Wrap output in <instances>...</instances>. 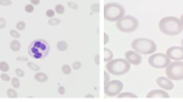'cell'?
Instances as JSON below:
<instances>
[{
    "label": "cell",
    "instance_id": "obj_12",
    "mask_svg": "<svg viewBox=\"0 0 183 102\" xmlns=\"http://www.w3.org/2000/svg\"><path fill=\"white\" fill-rule=\"evenodd\" d=\"M156 84L164 91H172L174 88V84H173L172 79H169L168 77L167 78L166 77H159L156 79Z\"/></svg>",
    "mask_w": 183,
    "mask_h": 102
},
{
    "label": "cell",
    "instance_id": "obj_5",
    "mask_svg": "<svg viewBox=\"0 0 183 102\" xmlns=\"http://www.w3.org/2000/svg\"><path fill=\"white\" fill-rule=\"evenodd\" d=\"M132 49L140 55H152L156 51V43L148 38H137L131 44Z\"/></svg>",
    "mask_w": 183,
    "mask_h": 102
},
{
    "label": "cell",
    "instance_id": "obj_22",
    "mask_svg": "<svg viewBox=\"0 0 183 102\" xmlns=\"http://www.w3.org/2000/svg\"><path fill=\"white\" fill-rule=\"evenodd\" d=\"M62 72H63L64 74H70V73H71V67H70V65L64 64V65L62 66Z\"/></svg>",
    "mask_w": 183,
    "mask_h": 102
},
{
    "label": "cell",
    "instance_id": "obj_26",
    "mask_svg": "<svg viewBox=\"0 0 183 102\" xmlns=\"http://www.w3.org/2000/svg\"><path fill=\"white\" fill-rule=\"evenodd\" d=\"M11 81H12V85H13V87H14V88L20 87V81H19V79H18V78H13V79H11Z\"/></svg>",
    "mask_w": 183,
    "mask_h": 102
},
{
    "label": "cell",
    "instance_id": "obj_15",
    "mask_svg": "<svg viewBox=\"0 0 183 102\" xmlns=\"http://www.w3.org/2000/svg\"><path fill=\"white\" fill-rule=\"evenodd\" d=\"M117 96H118L119 99H125V98H129V99H137V98H138L135 94H133V93H131V92L119 93Z\"/></svg>",
    "mask_w": 183,
    "mask_h": 102
},
{
    "label": "cell",
    "instance_id": "obj_4",
    "mask_svg": "<svg viewBox=\"0 0 183 102\" xmlns=\"http://www.w3.org/2000/svg\"><path fill=\"white\" fill-rule=\"evenodd\" d=\"M125 16V8L118 2H110L104 6V19L110 22H117Z\"/></svg>",
    "mask_w": 183,
    "mask_h": 102
},
{
    "label": "cell",
    "instance_id": "obj_7",
    "mask_svg": "<svg viewBox=\"0 0 183 102\" xmlns=\"http://www.w3.org/2000/svg\"><path fill=\"white\" fill-rule=\"evenodd\" d=\"M166 75L175 81L183 80V61H175L166 67Z\"/></svg>",
    "mask_w": 183,
    "mask_h": 102
},
{
    "label": "cell",
    "instance_id": "obj_39",
    "mask_svg": "<svg viewBox=\"0 0 183 102\" xmlns=\"http://www.w3.org/2000/svg\"><path fill=\"white\" fill-rule=\"evenodd\" d=\"M104 75H105V85H106L108 82V71L104 72Z\"/></svg>",
    "mask_w": 183,
    "mask_h": 102
},
{
    "label": "cell",
    "instance_id": "obj_3",
    "mask_svg": "<svg viewBox=\"0 0 183 102\" xmlns=\"http://www.w3.org/2000/svg\"><path fill=\"white\" fill-rule=\"evenodd\" d=\"M131 63L126 58H118V59H113L106 63L105 65V70L113 75H124L129 71L131 69Z\"/></svg>",
    "mask_w": 183,
    "mask_h": 102
},
{
    "label": "cell",
    "instance_id": "obj_43",
    "mask_svg": "<svg viewBox=\"0 0 183 102\" xmlns=\"http://www.w3.org/2000/svg\"><path fill=\"white\" fill-rule=\"evenodd\" d=\"M181 47H182V48H183V40H182V41H181Z\"/></svg>",
    "mask_w": 183,
    "mask_h": 102
},
{
    "label": "cell",
    "instance_id": "obj_13",
    "mask_svg": "<svg viewBox=\"0 0 183 102\" xmlns=\"http://www.w3.org/2000/svg\"><path fill=\"white\" fill-rule=\"evenodd\" d=\"M147 99H168L169 94L166 92L164 89H154L151 91L146 95Z\"/></svg>",
    "mask_w": 183,
    "mask_h": 102
},
{
    "label": "cell",
    "instance_id": "obj_38",
    "mask_svg": "<svg viewBox=\"0 0 183 102\" xmlns=\"http://www.w3.org/2000/svg\"><path fill=\"white\" fill-rule=\"evenodd\" d=\"M16 61H28V58H27V57H18V58H16Z\"/></svg>",
    "mask_w": 183,
    "mask_h": 102
},
{
    "label": "cell",
    "instance_id": "obj_14",
    "mask_svg": "<svg viewBox=\"0 0 183 102\" xmlns=\"http://www.w3.org/2000/svg\"><path fill=\"white\" fill-rule=\"evenodd\" d=\"M35 80L39 82H46L48 80V75L46 73H42V72H37L35 75H34Z\"/></svg>",
    "mask_w": 183,
    "mask_h": 102
},
{
    "label": "cell",
    "instance_id": "obj_28",
    "mask_svg": "<svg viewBox=\"0 0 183 102\" xmlns=\"http://www.w3.org/2000/svg\"><path fill=\"white\" fill-rule=\"evenodd\" d=\"M10 35H11L12 37H14V38H19V37H20V34H19V31L14 30V29L10 31Z\"/></svg>",
    "mask_w": 183,
    "mask_h": 102
},
{
    "label": "cell",
    "instance_id": "obj_37",
    "mask_svg": "<svg viewBox=\"0 0 183 102\" xmlns=\"http://www.w3.org/2000/svg\"><path fill=\"white\" fill-rule=\"evenodd\" d=\"M91 10H92V12H98V4L92 5V6H91Z\"/></svg>",
    "mask_w": 183,
    "mask_h": 102
},
{
    "label": "cell",
    "instance_id": "obj_23",
    "mask_svg": "<svg viewBox=\"0 0 183 102\" xmlns=\"http://www.w3.org/2000/svg\"><path fill=\"white\" fill-rule=\"evenodd\" d=\"M55 12H56L57 14H63V13H64V6H63V5H56Z\"/></svg>",
    "mask_w": 183,
    "mask_h": 102
},
{
    "label": "cell",
    "instance_id": "obj_9",
    "mask_svg": "<svg viewBox=\"0 0 183 102\" xmlns=\"http://www.w3.org/2000/svg\"><path fill=\"white\" fill-rule=\"evenodd\" d=\"M124 88V84L120 81V80H112V81H108L105 87H104V93H105V96H110V98H113V96H117L119 93H121Z\"/></svg>",
    "mask_w": 183,
    "mask_h": 102
},
{
    "label": "cell",
    "instance_id": "obj_18",
    "mask_svg": "<svg viewBox=\"0 0 183 102\" xmlns=\"http://www.w3.org/2000/svg\"><path fill=\"white\" fill-rule=\"evenodd\" d=\"M56 47H57V49L60 51H65L68 49V43L65 41H58L57 44H56Z\"/></svg>",
    "mask_w": 183,
    "mask_h": 102
},
{
    "label": "cell",
    "instance_id": "obj_24",
    "mask_svg": "<svg viewBox=\"0 0 183 102\" xmlns=\"http://www.w3.org/2000/svg\"><path fill=\"white\" fill-rule=\"evenodd\" d=\"M60 19H55V18H52V19H49L48 21V23L50 24V26H57V24H60Z\"/></svg>",
    "mask_w": 183,
    "mask_h": 102
},
{
    "label": "cell",
    "instance_id": "obj_21",
    "mask_svg": "<svg viewBox=\"0 0 183 102\" xmlns=\"http://www.w3.org/2000/svg\"><path fill=\"white\" fill-rule=\"evenodd\" d=\"M27 65H28V67H29L31 70H33V71H36V72L40 71V66L36 65V64H34V63H32V61H28Z\"/></svg>",
    "mask_w": 183,
    "mask_h": 102
},
{
    "label": "cell",
    "instance_id": "obj_11",
    "mask_svg": "<svg viewBox=\"0 0 183 102\" xmlns=\"http://www.w3.org/2000/svg\"><path fill=\"white\" fill-rule=\"evenodd\" d=\"M125 58L132 64V65H140L142 61V57L139 52L137 51H126L125 52Z\"/></svg>",
    "mask_w": 183,
    "mask_h": 102
},
{
    "label": "cell",
    "instance_id": "obj_36",
    "mask_svg": "<svg viewBox=\"0 0 183 102\" xmlns=\"http://www.w3.org/2000/svg\"><path fill=\"white\" fill-rule=\"evenodd\" d=\"M58 93H60L61 95H63V94H64V93H65L64 87H62V86H60V87H58Z\"/></svg>",
    "mask_w": 183,
    "mask_h": 102
},
{
    "label": "cell",
    "instance_id": "obj_19",
    "mask_svg": "<svg viewBox=\"0 0 183 102\" xmlns=\"http://www.w3.org/2000/svg\"><path fill=\"white\" fill-rule=\"evenodd\" d=\"M7 95H8V98H11V99H15V98H18V93H16V91H15L14 87L7 89Z\"/></svg>",
    "mask_w": 183,
    "mask_h": 102
},
{
    "label": "cell",
    "instance_id": "obj_29",
    "mask_svg": "<svg viewBox=\"0 0 183 102\" xmlns=\"http://www.w3.org/2000/svg\"><path fill=\"white\" fill-rule=\"evenodd\" d=\"M55 13H56V12H55L54 10H48L47 12H46V15H47L49 19H52V18H54Z\"/></svg>",
    "mask_w": 183,
    "mask_h": 102
},
{
    "label": "cell",
    "instance_id": "obj_1",
    "mask_svg": "<svg viewBox=\"0 0 183 102\" xmlns=\"http://www.w3.org/2000/svg\"><path fill=\"white\" fill-rule=\"evenodd\" d=\"M159 28L167 36H176V35L181 34L183 30L181 20L175 16L162 18L159 22Z\"/></svg>",
    "mask_w": 183,
    "mask_h": 102
},
{
    "label": "cell",
    "instance_id": "obj_6",
    "mask_svg": "<svg viewBox=\"0 0 183 102\" xmlns=\"http://www.w3.org/2000/svg\"><path fill=\"white\" fill-rule=\"evenodd\" d=\"M116 27L119 31L122 33H133L139 28V21L132 15H125L119 21H117Z\"/></svg>",
    "mask_w": 183,
    "mask_h": 102
},
{
    "label": "cell",
    "instance_id": "obj_42",
    "mask_svg": "<svg viewBox=\"0 0 183 102\" xmlns=\"http://www.w3.org/2000/svg\"><path fill=\"white\" fill-rule=\"evenodd\" d=\"M180 20H181V23H182V27H183V14L181 15V18H180Z\"/></svg>",
    "mask_w": 183,
    "mask_h": 102
},
{
    "label": "cell",
    "instance_id": "obj_31",
    "mask_svg": "<svg viewBox=\"0 0 183 102\" xmlns=\"http://www.w3.org/2000/svg\"><path fill=\"white\" fill-rule=\"evenodd\" d=\"M0 5L1 6H10V5H12V0H0Z\"/></svg>",
    "mask_w": 183,
    "mask_h": 102
},
{
    "label": "cell",
    "instance_id": "obj_27",
    "mask_svg": "<svg viewBox=\"0 0 183 102\" xmlns=\"http://www.w3.org/2000/svg\"><path fill=\"white\" fill-rule=\"evenodd\" d=\"M25 12H26V13H33V12H34V5H32V4L26 5V6H25Z\"/></svg>",
    "mask_w": 183,
    "mask_h": 102
},
{
    "label": "cell",
    "instance_id": "obj_17",
    "mask_svg": "<svg viewBox=\"0 0 183 102\" xmlns=\"http://www.w3.org/2000/svg\"><path fill=\"white\" fill-rule=\"evenodd\" d=\"M20 48H21V44H20V42L18 41V40H13L11 42V50L14 51V52H16V51L20 50Z\"/></svg>",
    "mask_w": 183,
    "mask_h": 102
},
{
    "label": "cell",
    "instance_id": "obj_10",
    "mask_svg": "<svg viewBox=\"0 0 183 102\" xmlns=\"http://www.w3.org/2000/svg\"><path fill=\"white\" fill-rule=\"evenodd\" d=\"M167 55L170 59L174 61H182L183 59V48L182 47H170L167 50Z\"/></svg>",
    "mask_w": 183,
    "mask_h": 102
},
{
    "label": "cell",
    "instance_id": "obj_2",
    "mask_svg": "<svg viewBox=\"0 0 183 102\" xmlns=\"http://www.w3.org/2000/svg\"><path fill=\"white\" fill-rule=\"evenodd\" d=\"M50 51L49 43L42 38H35L28 47V53L34 59H43L48 56Z\"/></svg>",
    "mask_w": 183,
    "mask_h": 102
},
{
    "label": "cell",
    "instance_id": "obj_41",
    "mask_svg": "<svg viewBox=\"0 0 183 102\" xmlns=\"http://www.w3.org/2000/svg\"><path fill=\"white\" fill-rule=\"evenodd\" d=\"M31 4L32 5H39L40 4V0H31Z\"/></svg>",
    "mask_w": 183,
    "mask_h": 102
},
{
    "label": "cell",
    "instance_id": "obj_34",
    "mask_svg": "<svg viewBox=\"0 0 183 102\" xmlns=\"http://www.w3.org/2000/svg\"><path fill=\"white\" fill-rule=\"evenodd\" d=\"M68 6H69L70 8H72V10H77V8H78L77 4H75V2H71V1H69V2H68Z\"/></svg>",
    "mask_w": 183,
    "mask_h": 102
},
{
    "label": "cell",
    "instance_id": "obj_40",
    "mask_svg": "<svg viewBox=\"0 0 183 102\" xmlns=\"http://www.w3.org/2000/svg\"><path fill=\"white\" fill-rule=\"evenodd\" d=\"M104 37H105V38H104V44H108V35L106 34V33L104 34Z\"/></svg>",
    "mask_w": 183,
    "mask_h": 102
},
{
    "label": "cell",
    "instance_id": "obj_33",
    "mask_svg": "<svg viewBox=\"0 0 183 102\" xmlns=\"http://www.w3.org/2000/svg\"><path fill=\"white\" fill-rule=\"evenodd\" d=\"M6 27V20L4 18H0V29H4Z\"/></svg>",
    "mask_w": 183,
    "mask_h": 102
},
{
    "label": "cell",
    "instance_id": "obj_16",
    "mask_svg": "<svg viewBox=\"0 0 183 102\" xmlns=\"http://www.w3.org/2000/svg\"><path fill=\"white\" fill-rule=\"evenodd\" d=\"M104 61H105V63H108V61H112V58H113V52L111 50H108V48H105L104 49Z\"/></svg>",
    "mask_w": 183,
    "mask_h": 102
},
{
    "label": "cell",
    "instance_id": "obj_30",
    "mask_svg": "<svg viewBox=\"0 0 183 102\" xmlns=\"http://www.w3.org/2000/svg\"><path fill=\"white\" fill-rule=\"evenodd\" d=\"M0 77H1V79H2L4 81H10V80H11L10 75H8V74H5V72H2V74H0Z\"/></svg>",
    "mask_w": 183,
    "mask_h": 102
},
{
    "label": "cell",
    "instance_id": "obj_35",
    "mask_svg": "<svg viewBox=\"0 0 183 102\" xmlns=\"http://www.w3.org/2000/svg\"><path fill=\"white\" fill-rule=\"evenodd\" d=\"M81 66H82L81 61H75V63H74V65H72V69H75V70H78V69H81Z\"/></svg>",
    "mask_w": 183,
    "mask_h": 102
},
{
    "label": "cell",
    "instance_id": "obj_32",
    "mask_svg": "<svg viewBox=\"0 0 183 102\" xmlns=\"http://www.w3.org/2000/svg\"><path fill=\"white\" fill-rule=\"evenodd\" d=\"M15 74H16L18 77H23V75H25V72H23V70H21V69H16V70H15Z\"/></svg>",
    "mask_w": 183,
    "mask_h": 102
},
{
    "label": "cell",
    "instance_id": "obj_8",
    "mask_svg": "<svg viewBox=\"0 0 183 102\" xmlns=\"http://www.w3.org/2000/svg\"><path fill=\"white\" fill-rule=\"evenodd\" d=\"M148 63L152 67L155 69H166L170 64V58L166 53H152L148 58Z\"/></svg>",
    "mask_w": 183,
    "mask_h": 102
},
{
    "label": "cell",
    "instance_id": "obj_25",
    "mask_svg": "<svg viewBox=\"0 0 183 102\" xmlns=\"http://www.w3.org/2000/svg\"><path fill=\"white\" fill-rule=\"evenodd\" d=\"M26 28V23L23 22V21H19L18 23H16V29L18 30H23Z\"/></svg>",
    "mask_w": 183,
    "mask_h": 102
},
{
    "label": "cell",
    "instance_id": "obj_20",
    "mask_svg": "<svg viewBox=\"0 0 183 102\" xmlns=\"http://www.w3.org/2000/svg\"><path fill=\"white\" fill-rule=\"evenodd\" d=\"M8 70H10V65L6 61H0V71L7 72Z\"/></svg>",
    "mask_w": 183,
    "mask_h": 102
}]
</instances>
